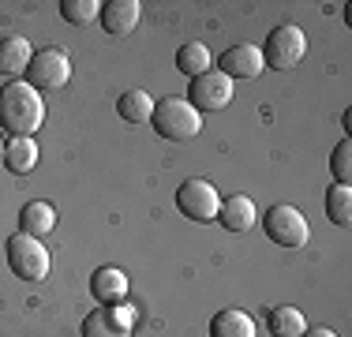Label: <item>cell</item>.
<instances>
[{
	"label": "cell",
	"mask_w": 352,
	"mask_h": 337,
	"mask_svg": "<svg viewBox=\"0 0 352 337\" xmlns=\"http://www.w3.org/2000/svg\"><path fill=\"white\" fill-rule=\"evenodd\" d=\"M19 225L23 229L19 232H27V236H49L56 229V210H53V202H41V199H34V202H27L23 206V214H19Z\"/></svg>",
	"instance_id": "15"
},
{
	"label": "cell",
	"mask_w": 352,
	"mask_h": 337,
	"mask_svg": "<svg viewBox=\"0 0 352 337\" xmlns=\"http://www.w3.org/2000/svg\"><path fill=\"white\" fill-rule=\"evenodd\" d=\"M263 67H266V61H263V49L258 45H232L217 56V72L229 75L232 83L236 79H258Z\"/></svg>",
	"instance_id": "10"
},
{
	"label": "cell",
	"mask_w": 352,
	"mask_h": 337,
	"mask_svg": "<svg viewBox=\"0 0 352 337\" xmlns=\"http://www.w3.org/2000/svg\"><path fill=\"white\" fill-rule=\"evenodd\" d=\"M217 221H221L229 232H248L251 225L258 221V210L248 195H229V199H221V206H217Z\"/></svg>",
	"instance_id": "12"
},
{
	"label": "cell",
	"mask_w": 352,
	"mask_h": 337,
	"mask_svg": "<svg viewBox=\"0 0 352 337\" xmlns=\"http://www.w3.org/2000/svg\"><path fill=\"white\" fill-rule=\"evenodd\" d=\"M330 168H333V180L338 184L352 180V142L349 139L338 142V150H333V157H330Z\"/></svg>",
	"instance_id": "23"
},
{
	"label": "cell",
	"mask_w": 352,
	"mask_h": 337,
	"mask_svg": "<svg viewBox=\"0 0 352 337\" xmlns=\"http://www.w3.org/2000/svg\"><path fill=\"white\" fill-rule=\"evenodd\" d=\"M154 105H157V98L150 94V90H128V94L116 101V113H120V120H128V124H150Z\"/></svg>",
	"instance_id": "17"
},
{
	"label": "cell",
	"mask_w": 352,
	"mask_h": 337,
	"mask_svg": "<svg viewBox=\"0 0 352 337\" xmlns=\"http://www.w3.org/2000/svg\"><path fill=\"white\" fill-rule=\"evenodd\" d=\"M102 27L105 34H113V38H128L131 30L139 27L142 19V4L139 0H113V4H102Z\"/></svg>",
	"instance_id": "11"
},
{
	"label": "cell",
	"mask_w": 352,
	"mask_h": 337,
	"mask_svg": "<svg viewBox=\"0 0 352 337\" xmlns=\"http://www.w3.org/2000/svg\"><path fill=\"white\" fill-rule=\"evenodd\" d=\"M266 330H270V337H300L307 330V318L300 315V307L281 303V307L266 311Z\"/></svg>",
	"instance_id": "16"
},
{
	"label": "cell",
	"mask_w": 352,
	"mask_h": 337,
	"mask_svg": "<svg viewBox=\"0 0 352 337\" xmlns=\"http://www.w3.org/2000/svg\"><path fill=\"white\" fill-rule=\"evenodd\" d=\"M30 41L27 38H0V72L4 75H23L30 67Z\"/></svg>",
	"instance_id": "20"
},
{
	"label": "cell",
	"mask_w": 352,
	"mask_h": 337,
	"mask_svg": "<svg viewBox=\"0 0 352 337\" xmlns=\"http://www.w3.org/2000/svg\"><path fill=\"white\" fill-rule=\"evenodd\" d=\"M0 165H4V146H0Z\"/></svg>",
	"instance_id": "25"
},
{
	"label": "cell",
	"mask_w": 352,
	"mask_h": 337,
	"mask_svg": "<svg viewBox=\"0 0 352 337\" xmlns=\"http://www.w3.org/2000/svg\"><path fill=\"white\" fill-rule=\"evenodd\" d=\"M232 87H236V83H232L229 75H221L217 67H210V72H203V75L191 79V87H188L184 98H188L199 113H221V109L232 101Z\"/></svg>",
	"instance_id": "7"
},
{
	"label": "cell",
	"mask_w": 352,
	"mask_h": 337,
	"mask_svg": "<svg viewBox=\"0 0 352 337\" xmlns=\"http://www.w3.org/2000/svg\"><path fill=\"white\" fill-rule=\"evenodd\" d=\"M90 292H94L98 303H124V296H128V274L116 270V266L94 270V277H90Z\"/></svg>",
	"instance_id": "13"
},
{
	"label": "cell",
	"mask_w": 352,
	"mask_h": 337,
	"mask_svg": "<svg viewBox=\"0 0 352 337\" xmlns=\"http://www.w3.org/2000/svg\"><path fill=\"white\" fill-rule=\"evenodd\" d=\"M176 206H180V214L191 217V221L210 225V221H217L221 195H217V188H214L210 180H203V176H191V180H184L180 191H176Z\"/></svg>",
	"instance_id": "5"
},
{
	"label": "cell",
	"mask_w": 352,
	"mask_h": 337,
	"mask_svg": "<svg viewBox=\"0 0 352 337\" xmlns=\"http://www.w3.org/2000/svg\"><path fill=\"white\" fill-rule=\"evenodd\" d=\"M304 53H307V34L300 27H292V23L274 27L270 38H266V45H263V61H266V67H274V72H292V67H300Z\"/></svg>",
	"instance_id": "4"
},
{
	"label": "cell",
	"mask_w": 352,
	"mask_h": 337,
	"mask_svg": "<svg viewBox=\"0 0 352 337\" xmlns=\"http://www.w3.org/2000/svg\"><path fill=\"white\" fill-rule=\"evenodd\" d=\"M154 131L169 142H188L203 131V113L191 105L188 98H162L154 105V116H150Z\"/></svg>",
	"instance_id": "2"
},
{
	"label": "cell",
	"mask_w": 352,
	"mask_h": 337,
	"mask_svg": "<svg viewBox=\"0 0 352 337\" xmlns=\"http://www.w3.org/2000/svg\"><path fill=\"white\" fill-rule=\"evenodd\" d=\"M4 248H8V266H12L15 277H23V281H45V277H49L53 259H49L45 243H41L38 236L15 232Z\"/></svg>",
	"instance_id": "3"
},
{
	"label": "cell",
	"mask_w": 352,
	"mask_h": 337,
	"mask_svg": "<svg viewBox=\"0 0 352 337\" xmlns=\"http://www.w3.org/2000/svg\"><path fill=\"white\" fill-rule=\"evenodd\" d=\"M326 214L333 225H349L352 221V188L349 184H333L326 191Z\"/></svg>",
	"instance_id": "21"
},
{
	"label": "cell",
	"mask_w": 352,
	"mask_h": 337,
	"mask_svg": "<svg viewBox=\"0 0 352 337\" xmlns=\"http://www.w3.org/2000/svg\"><path fill=\"white\" fill-rule=\"evenodd\" d=\"M72 79V61L64 49H41V53L30 56V67H27V83L38 90H60L64 83Z\"/></svg>",
	"instance_id": "8"
},
{
	"label": "cell",
	"mask_w": 352,
	"mask_h": 337,
	"mask_svg": "<svg viewBox=\"0 0 352 337\" xmlns=\"http://www.w3.org/2000/svg\"><path fill=\"white\" fill-rule=\"evenodd\" d=\"M210 67H214V56H210V49H206L203 41H188V45L176 49V72L188 75V79L210 72Z\"/></svg>",
	"instance_id": "19"
},
{
	"label": "cell",
	"mask_w": 352,
	"mask_h": 337,
	"mask_svg": "<svg viewBox=\"0 0 352 337\" xmlns=\"http://www.w3.org/2000/svg\"><path fill=\"white\" fill-rule=\"evenodd\" d=\"M34 165H38L34 139H12V142H4V168H8V173L27 176V173H34Z\"/></svg>",
	"instance_id": "18"
},
{
	"label": "cell",
	"mask_w": 352,
	"mask_h": 337,
	"mask_svg": "<svg viewBox=\"0 0 352 337\" xmlns=\"http://www.w3.org/2000/svg\"><path fill=\"white\" fill-rule=\"evenodd\" d=\"M135 330V311L128 303H102L82 318V337H131Z\"/></svg>",
	"instance_id": "9"
},
{
	"label": "cell",
	"mask_w": 352,
	"mask_h": 337,
	"mask_svg": "<svg viewBox=\"0 0 352 337\" xmlns=\"http://www.w3.org/2000/svg\"><path fill=\"white\" fill-rule=\"evenodd\" d=\"M45 124V101L27 79H15L0 90V128L12 139H34Z\"/></svg>",
	"instance_id": "1"
},
{
	"label": "cell",
	"mask_w": 352,
	"mask_h": 337,
	"mask_svg": "<svg viewBox=\"0 0 352 337\" xmlns=\"http://www.w3.org/2000/svg\"><path fill=\"white\" fill-rule=\"evenodd\" d=\"M300 337H338V334H333V330H326V326H307V330L300 334Z\"/></svg>",
	"instance_id": "24"
},
{
	"label": "cell",
	"mask_w": 352,
	"mask_h": 337,
	"mask_svg": "<svg viewBox=\"0 0 352 337\" xmlns=\"http://www.w3.org/2000/svg\"><path fill=\"white\" fill-rule=\"evenodd\" d=\"M263 225L278 248H307V240H311V225L296 206H270Z\"/></svg>",
	"instance_id": "6"
},
{
	"label": "cell",
	"mask_w": 352,
	"mask_h": 337,
	"mask_svg": "<svg viewBox=\"0 0 352 337\" xmlns=\"http://www.w3.org/2000/svg\"><path fill=\"white\" fill-rule=\"evenodd\" d=\"M60 15L72 23V27H90V23L102 15V4H98V0H64Z\"/></svg>",
	"instance_id": "22"
},
{
	"label": "cell",
	"mask_w": 352,
	"mask_h": 337,
	"mask_svg": "<svg viewBox=\"0 0 352 337\" xmlns=\"http://www.w3.org/2000/svg\"><path fill=\"white\" fill-rule=\"evenodd\" d=\"M210 337H255V318L240 307H221L210 318Z\"/></svg>",
	"instance_id": "14"
}]
</instances>
